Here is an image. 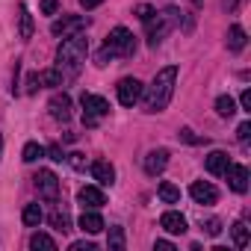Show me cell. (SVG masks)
Segmentation results:
<instances>
[{"mask_svg":"<svg viewBox=\"0 0 251 251\" xmlns=\"http://www.w3.org/2000/svg\"><path fill=\"white\" fill-rule=\"evenodd\" d=\"M39 83L42 86H62V77L56 68H48V71H39Z\"/></svg>","mask_w":251,"mask_h":251,"instance_id":"cell-27","label":"cell"},{"mask_svg":"<svg viewBox=\"0 0 251 251\" xmlns=\"http://www.w3.org/2000/svg\"><path fill=\"white\" fill-rule=\"evenodd\" d=\"M157 192H160V198H163L166 204H177V201H180V189H177L175 183H169V180H163Z\"/></svg>","mask_w":251,"mask_h":251,"instance_id":"cell-22","label":"cell"},{"mask_svg":"<svg viewBox=\"0 0 251 251\" xmlns=\"http://www.w3.org/2000/svg\"><path fill=\"white\" fill-rule=\"evenodd\" d=\"M133 53H136V36L127 27H115L103 42L98 65H106V59H112V56H133Z\"/></svg>","mask_w":251,"mask_h":251,"instance_id":"cell-3","label":"cell"},{"mask_svg":"<svg viewBox=\"0 0 251 251\" xmlns=\"http://www.w3.org/2000/svg\"><path fill=\"white\" fill-rule=\"evenodd\" d=\"M248 136H251V124L242 121V124H239V130H236V139H239V142H248Z\"/></svg>","mask_w":251,"mask_h":251,"instance_id":"cell-32","label":"cell"},{"mask_svg":"<svg viewBox=\"0 0 251 251\" xmlns=\"http://www.w3.org/2000/svg\"><path fill=\"white\" fill-rule=\"evenodd\" d=\"M42 157H45V148H42L39 142H27V145H24V154H21L24 163H36V160H42Z\"/></svg>","mask_w":251,"mask_h":251,"instance_id":"cell-24","label":"cell"},{"mask_svg":"<svg viewBox=\"0 0 251 251\" xmlns=\"http://www.w3.org/2000/svg\"><path fill=\"white\" fill-rule=\"evenodd\" d=\"M0 151H3V136H0Z\"/></svg>","mask_w":251,"mask_h":251,"instance_id":"cell-40","label":"cell"},{"mask_svg":"<svg viewBox=\"0 0 251 251\" xmlns=\"http://www.w3.org/2000/svg\"><path fill=\"white\" fill-rule=\"evenodd\" d=\"M56 9H59L56 0H42V12H45V15H53Z\"/></svg>","mask_w":251,"mask_h":251,"instance_id":"cell-34","label":"cell"},{"mask_svg":"<svg viewBox=\"0 0 251 251\" xmlns=\"http://www.w3.org/2000/svg\"><path fill=\"white\" fill-rule=\"evenodd\" d=\"M160 225L169 230V233H186V219L177 213V210H169L160 216Z\"/></svg>","mask_w":251,"mask_h":251,"instance_id":"cell-15","label":"cell"},{"mask_svg":"<svg viewBox=\"0 0 251 251\" xmlns=\"http://www.w3.org/2000/svg\"><path fill=\"white\" fill-rule=\"evenodd\" d=\"M225 177H227V183H230V189L233 192H245L248 189V169L245 166H239V163H227V169H225Z\"/></svg>","mask_w":251,"mask_h":251,"instance_id":"cell-9","label":"cell"},{"mask_svg":"<svg viewBox=\"0 0 251 251\" xmlns=\"http://www.w3.org/2000/svg\"><path fill=\"white\" fill-rule=\"evenodd\" d=\"M154 248H157V251H175V245H172L169 239H157V242H154Z\"/></svg>","mask_w":251,"mask_h":251,"instance_id":"cell-38","label":"cell"},{"mask_svg":"<svg viewBox=\"0 0 251 251\" xmlns=\"http://www.w3.org/2000/svg\"><path fill=\"white\" fill-rule=\"evenodd\" d=\"M80 227H83V233H100L106 225H103V219L98 216V213H92V210H86L83 216H80Z\"/></svg>","mask_w":251,"mask_h":251,"instance_id":"cell-17","label":"cell"},{"mask_svg":"<svg viewBox=\"0 0 251 251\" xmlns=\"http://www.w3.org/2000/svg\"><path fill=\"white\" fill-rule=\"evenodd\" d=\"M239 103H242V109H245V112H251V92H248V89L239 95Z\"/></svg>","mask_w":251,"mask_h":251,"instance_id":"cell-35","label":"cell"},{"mask_svg":"<svg viewBox=\"0 0 251 251\" xmlns=\"http://www.w3.org/2000/svg\"><path fill=\"white\" fill-rule=\"evenodd\" d=\"M154 12H157V9H154V6H148V3H139V6H136V15H139V21H148Z\"/></svg>","mask_w":251,"mask_h":251,"instance_id":"cell-31","label":"cell"},{"mask_svg":"<svg viewBox=\"0 0 251 251\" xmlns=\"http://www.w3.org/2000/svg\"><path fill=\"white\" fill-rule=\"evenodd\" d=\"M201 227H204V230H207L210 236H219V233H222V222H219V219H207V222H204Z\"/></svg>","mask_w":251,"mask_h":251,"instance_id":"cell-30","label":"cell"},{"mask_svg":"<svg viewBox=\"0 0 251 251\" xmlns=\"http://www.w3.org/2000/svg\"><path fill=\"white\" fill-rule=\"evenodd\" d=\"M39 86H42V83H39V74H30V77H27V92H36Z\"/></svg>","mask_w":251,"mask_h":251,"instance_id":"cell-37","label":"cell"},{"mask_svg":"<svg viewBox=\"0 0 251 251\" xmlns=\"http://www.w3.org/2000/svg\"><path fill=\"white\" fill-rule=\"evenodd\" d=\"M145 24H148V45H151V48H157V45L166 39V33L177 24V9H166L163 15H157V12H154Z\"/></svg>","mask_w":251,"mask_h":251,"instance_id":"cell-4","label":"cell"},{"mask_svg":"<svg viewBox=\"0 0 251 251\" xmlns=\"http://www.w3.org/2000/svg\"><path fill=\"white\" fill-rule=\"evenodd\" d=\"M175 83H177V65H166L163 71H157V77L151 80V86L142 92V106L148 112H163L175 95Z\"/></svg>","mask_w":251,"mask_h":251,"instance_id":"cell-2","label":"cell"},{"mask_svg":"<svg viewBox=\"0 0 251 251\" xmlns=\"http://www.w3.org/2000/svg\"><path fill=\"white\" fill-rule=\"evenodd\" d=\"M92 177H95L100 186H112V183H115V169H112V163L95 160V163H92Z\"/></svg>","mask_w":251,"mask_h":251,"instance_id":"cell-13","label":"cell"},{"mask_svg":"<svg viewBox=\"0 0 251 251\" xmlns=\"http://www.w3.org/2000/svg\"><path fill=\"white\" fill-rule=\"evenodd\" d=\"M216 112H219L222 118H230V115L236 112V100H233L230 95H219V98H216Z\"/></svg>","mask_w":251,"mask_h":251,"instance_id":"cell-21","label":"cell"},{"mask_svg":"<svg viewBox=\"0 0 251 251\" xmlns=\"http://www.w3.org/2000/svg\"><path fill=\"white\" fill-rule=\"evenodd\" d=\"M50 225L56 227V230H62V233H68L71 230V219L62 213V210H56V213H50Z\"/></svg>","mask_w":251,"mask_h":251,"instance_id":"cell-28","label":"cell"},{"mask_svg":"<svg viewBox=\"0 0 251 251\" xmlns=\"http://www.w3.org/2000/svg\"><path fill=\"white\" fill-rule=\"evenodd\" d=\"M33 180H36L39 198H45V201H56V198H59V180H56V175H53L50 169H42Z\"/></svg>","mask_w":251,"mask_h":251,"instance_id":"cell-6","label":"cell"},{"mask_svg":"<svg viewBox=\"0 0 251 251\" xmlns=\"http://www.w3.org/2000/svg\"><path fill=\"white\" fill-rule=\"evenodd\" d=\"M227 48L236 53V50H242L245 48V30L239 27V24H233L230 30H227Z\"/></svg>","mask_w":251,"mask_h":251,"instance_id":"cell-19","label":"cell"},{"mask_svg":"<svg viewBox=\"0 0 251 251\" xmlns=\"http://www.w3.org/2000/svg\"><path fill=\"white\" fill-rule=\"evenodd\" d=\"M45 154H48L53 163H62V160H65V151H62L59 145H48V148H45Z\"/></svg>","mask_w":251,"mask_h":251,"instance_id":"cell-29","label":"cell"},{"mask_svg":"<svg viewBox=\"0 0 251 251\" xmlns=\"http://www.w3.org/2000/svg\"><path fill=\"white\" fill-rule=\"evenodd\" d=\"M71 251H95V245L83 239V242H71Z\"/></svg>","mask_w":251,"mask_h":251,"instance_id":"cell-36","label":"cell"},{"mask_svg":"<svg viewBox=\"0 0 251 251\" xmlns=\"http://www.w3.org/2000/svg\"><path fill=\"white\" fill-rule=\"evenodd\" d=\"M166 166H169V151H166V148H157V151H151V154L145 157V172H148L151 177H157L160 172H166Z\"/></svg>","mask_w":251,"mask_h":251,"instance_id":"cell-12","label":"cell"},{"mask_svg":"<svg viewBox=\"0 0 251 251\" xmlns=\"http://www.w3.org/2000/svg\"><path fill=\"white\" fill-rule=\"evenodd\" d=\"M18 21H21V30H18V36L27 42V39H33V15H30V9L27 6H21L18 9Z\"/></svg>","mask_w":251,"mask_h":251,"instance_id":"cell-18","label":"cell"},{"mask_svg":"<svg viewBox=\"0 0 251 251\" xmlns=\"http://www.w3.org/2000/svg\"><path fill=\"white\" fill-rule=\"evenodd\" d=\"M106 245H109V251H121L124 248V227H109V236H106Z\"/></svg>","mask_w":251,"mask_h":251,"instance_id":"cell-25","label":"cell"},{"mask_svg":"<svg viewBox=\"0 0 251 251\" xmlns=\"http://www.w3.org/2000/svg\"><path fill=\"white\" fill-rule=\"evenodd\" d=\"M100 3H103V0H80L83 9H95V6H100Z\"/></svg>","mask_w":251,"mask_h":251,"instance_id":"cell-39","label":"cell"},{"mask_svg":"<svg viewBox=\"0 0 251 251\" xmlns=\"http://www.w3.org/2000/svg\"><path fill=\"white\" fill-rule=\"evenodd\" d=\"M80 103H83V124H86V127H95V124H98L103 115H109V100L100 98V95H89V92H83Z\"/></svg>","mask_w":251,"mask_h":251,"instance_id":"cell-5","label":"cell"},{"mask_svg":"<svg viewBox=\"0 0 251 251\" xmlns=\"http://www.w3.org/2000/svg\"><path fill=\"white\" fill-rule=\"evenodd\" d=\"M77 201H80L83 207H89V210H98V207L106 204V198H103V192H100L98 186H83V189L77 192Z\"/></svg>","mask_w":251,"mask_h":251,"instance_id":"cell-14","label":"cell"},{"mask_svg":"<svg viewBox=\"0 0 251 251\" xmlns=\"http://www.w3.org/2000/svg\"><path fill=\"white\" fill-rule=\"evenodd\" d=\"M48 109H50V115H53L56 121H68V118H71V98H68L65 92H59V95L50 98Z\"/></svg>","mask_w":251,"mask_h":251,"instance_id":"cell-11","label":"cell"},{"mask_svg":"<svg viewBox=\"0 0 251 251\" xmlns=\"http://www.w3.org/2000/svg\"><path fill=\"white\" fill-rule=\"evenodd\" d=\"M65 160H68L74 169H86V157H83V154H68Z\"/></svg>","mask_w":251,"mask_h":251,"instance_id":"cell-33","label":"cell"},{"mask_svg":"<svg viewBox=\"0 0 251 251\" xmlns=\"http://www.w3.org/2000/svg\"><path fill=\"white\" fill-rule=\"evenodd\" d=\"M21 219H24V225H27V227H39V222L45 219V213H42V207H39V204H27V207H24V213H21Z\"/></svg>","mask_w":251,"mask_h":251,"instance_id":"cell-20","label":"cell"},{"mask_svg":"<svg viewBox=\"0 0 251 251\" xmlns=\"http://www.w3.org/2000/svg\"><path fill=\"white\" fill-rule=\"evenodd\" d=\"M230 230H233V245H236V248H245V245H248V225H245V222H236Z\"/></svg>","mask_w":251,"mask_h":251,"instance_id":"cell-26","label":"cell"},{"mask_svg":"<svg viewBox=\"0 0 251 251\" xmlns=\"http://www.w3.org/2000/svg\"><path fill=\"white\" fill-rule=\"evenodd\" d=\"M86 24H89V21H86L83 15H65V18H59V21H53V24H50V33L65 39V36L83 33V30H86Z\"/></svg>","mask_w":251,"mask_h":251,"instance_id":"cell-8","label":"cell"},{"mask_svg":"<svg viewBox=\"0 0 251 251\" xmlns=\"http://www.w3.org/2000/svg\"><path fill=\"white\" fill-rule=\"evenodd\" d=\"M30 248H33V251H39V248H42V251H56V242H53L48 233H33V236H30Z\"/></svg>","mask_w":251,"mask_h":251,"instance_id":"cell-23","label":"cell"},{"mask_svg":"<svg viewBox=\"0 0 251 251\" xmlns=\"http://www.w3.org/2000/svg\"><path fill=\"white\" fill-rule=\"evenodd\" d=\"M189 195L195 198V204H216L219 201V189L213 183H207V180H195L189 186Z\"/></svg>","mask_w":251,"mask_h":251,"instance_id":"cell-10","label":"cell"},{"mask_svg":"<svg viewBox=\"0 0 251 251\" xmlns=\"http://www.w3.org/2000/svg\"><path fill=\"white\" fill-rule=\"evenodd\" d=\"M115 92H118L121 106H133V103H139V98H142V83H139L136 77H124V80L115 86Z\"/></svg>","mask_w":251,"mask_h":251,"instance_id":"cell-7","label":"cell"},{"mask_svg":"<svg viewBox=\"0 0 251 251\" xmlns=\"http://www.w3.org/2000/svg\"><path fill=\"white\" fill-rule=\"evenodd\" d=\"M86 53H89V39L83 33H74V36H65L59 50H56V71L62 77V83L74 80L86 62Z\"/></svg>","mask_w":251,"mask_h":251,"instance_id":"cell-1","label":"cell"},{"mask_svg":"<svg viewBox=\"0 0 251 251\" xmlns=\"http://www.w3.org/2000/svg\"><path fill=\"white\" fill-rule=\"evenodd\" d=\"M227 154L225 151H213V154H207V160H204V169L210 172V175H225V169H227Z\"/></svg>","mask_w":251,"mask_h":251,"instance_id":"cell-16","label":"cell"}]
</instances>
